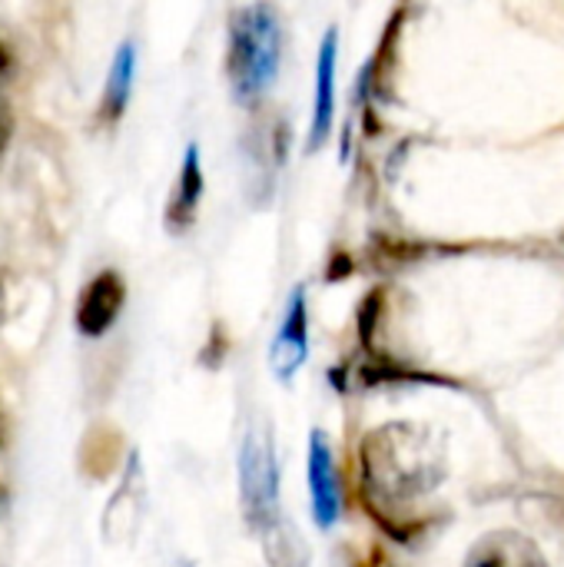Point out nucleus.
<instances>
[{"instance_id": "obj_12", "label": "nucleus", "mask_w": 564, "mask_h": 567, "mask_svg": "<svg viewBox=\"0 0 564 567\" xmlns=\"http://www.w3.org/2000/svg\"><path fill=\"white\" fill-rule=\"evenodd\" d=\"M259 542H263L266 567H312L309 542L299 535V528L286 515Z\"/></svg>"}, {"instance_id": "obj_11", "label": "nucleus", "mask_w": 564, "mask_h": 567, "mask_svg": "<svg viewBox=\"0 0 564 567\" xmlns=\"http://www.w3.org/2000/svg\"><path fill=\"white\" fill-rule=\"evenodd\" d=\"M133 73H136V50H133V43H123L116 50V56H113L110 80H106V90H103V100H100V123L103 126H113L126 113L130 90H133Z\"/></svg>"}, {"instance_id": "obj_13", "label": "nucleus", "mask_w": 564, "mask_h": 567, "mask_svg": "<svg viewBox=\"0 0 564 567\" xmlns=\"http://www.w3.org/2000/svg\"><path fill=\"white\" fill-rule=\"evenodd\" d=\"M382 309H386V289H372L362 302H359V312H356V329H359V339L366 349H372V332L382 319Z\"/></svg>"}, {"instance_id": "obj_9", "label": "nucleus", "mask_w": 564, "mask_h": 567, "mask_svg": "<svg viewBox=\"0 0 564 567\" xmlns=\"http://www.w3.org/2000/svg\"><path fill=\"white\" fill-rule=\"evenodd\" d=\"M203 189H206V176H203V166H199V146L189 143L186 153H183V166H180L173 196H170L166 213H163V223H166V229L173 236L186 233L196 223V209H199Z\"/></svg>"}, {"instance_id": "obj_14", "label": "nucleus", "mask_w": 564, "mask_h": 567, "mask_svg": "<svg viewBox=\"0 0 564 567\" xmlns=\"http://www.w3.org/2000/svg\"><path fill=\"white\" fill-rule=\"evenodd\" d=\"M226 349H229V339H226V329L216 322L213 329H209V339H206V349L199 352V362L206 365V369H219L223 365V355H226Z\"/></svg>"}, {"instance_id": "obj_1", "label": "nucleus", "mask_w": 564, "mask_h": 567, "mask_svg": "<svg viewBox=\"0 0 564 567\" xmlns=\"http://www.w3.org/2000/svg\"><path fill=\"white\" fill-rule=\"evenodd\" d=\"M442 475L445 455L429 429L389 422L362 442V502L369 518L396 542H409L425 528L416 502L432 495Z\"/></svg>"}, {"instance_id": "obj_7", "label": "nucleus", "mask_w": 564, "mask_h": 567, "mask_svg": "<svg viewBox=\"0 0 564 567\" xmlns=\"http://www.w3.org/2000/svg\"><path fill=\"white\" fill-rule=\"evenodd\" d=\"M336 66H339V30L329 27L319 56H316V96H312V123H309V143L306 153H319L322 143L332 133V116H336Z\"/></svg>"}, {"instance_id": "obj_3", "label": "nucleus", "mask_w": 564, "mask_h": 567, "mask_svg": "<svg viewBox=\"0 0 564 567\" xmlns=\"http://www.w3.org/2000/svg\"><path fill=\"white\" fill-rule=\"evenodd\" d=\"M239 505L246 528L263 538L279 518V462H276V439L269 425H253L239 445Z\"/></svg>"}, {"instance_id": "obj_17", "label": "nucleus", "mask_w": 564, "mask_h": 567, "mask_svg": "<svg viewBox=\"0 0 564 567\" xmlns=\"http://www.w3.org/2000/svg\"><path fill=\"white\" fill-rule=\"evenodd\" d=\"M10 66H13V53H10V47H7V40L0 37V80L10 73Z\"/></svg>"}, {"instance_id": "obj_5", "label": "nucleus", "mask_w": 564, "mask_h": 567, "mask_svg": "<svg viewBox=\"0 0 564 567\" xmlns=\"http://www.w3.org/2000/svg\"><path fill=\"white\" fill-rule=\"evenodd\" d=\"M309 498H312V522L329 532L342 518V478L336 468V455L329 439L316 429L309 435Z\"/></svg>"}, {"instance_id": "obj_16", "label": "nucleus", "mask_w": 564, "mask_h": 567, "mask_svg": "<svg viewBox=\"0 0 564 567\" xmlns=\"http://www.w3.org/2000/svg\"><path fill=\"white\" fill-rule=\"evenodd\" d=\"M10 130H13V116H10L7 103L0 100V150L7 146V140H10Z\"/></svg>"}, {"instance_id": "obj_6", "label": "nucleus", "mask_w": 564, "mask_h": 567, "mask_svg": "<svg viewBox=\"0 0 564 567\" xmlns=\"http://www.w3.org/2000/svg\"><path fill=\"white\" fill-rule=\"evenodd\" d=\"M123 302H126V282H123V276L113 272V269L96 272L86 282V289L80 292V302H76V329L86 339H100L103 332L113 329Z\"/></svg>"}, {"instance_id": "obj_2", "label": "nucleus", "mask_w": 564, "mask_h": 567, "mask_svg": "<svg viewBox=\"0 0 564 567\" xmlns=\"http://www.w3.org/2000/svg\"><path fill=\"white\" fill-rule=\"evenodd\" d=\"M283 17L273 3H246L229 10L226 76L239 103H259L283 66Z\"/></svg>"}, {"instance_id": "obj_8", "label": "nucleus", "mask_w": 564, "mask_h": 567, "mask_svg": "<svg viewBox=\"0 0 564 567\" xmlns=\"http://www.w3.org/2000/svg\"><path fill=\"white\" fill-rule=\"evenodd\" d=\"M465 567H548V558L535 538L499 528L472 545V551L465 555Z\"/></svg>"}, {"instance_id": "obj_10", "label": "nucleus", "mask_w": 564, "mask_h": 567, "mask_svg": "<svg viewBox=\"0 0 564 567\" xmlns=\"http://www.w3.org/2000/svg\"><path fill=\"white\" fill-rule=\"evenodd\" d=\"M123 445L126 442H123V432L116 425H110V422L93 425L80 445V472L93 482L110 478L123 462Z\"/></svg>"}, {"instance_id": "obj_4", "label": "nucleus", "mask_w": 564, "mask_h": 567, "mask_svg": "<svg viewBox=\"0 0 564 567\" xmlns=\"http://www.w3.org/2000/svg\"><path fill=\"white\" fill-rule=\"evenodd\" d=\"M309 359V306H306V286H296L286 306V316L279 322L276 339L269 342L266 365L276 382H293L296 372Z\"/></svg>"}, {"instance_id": "obj_15", "label": "nucleus", "mask_w": 564, "mask_h": 567, "mask_svg": "<svg viewBox=\"0 0 564 567\" xmlns=\"http://www.w3.org/2000/svg\"><path fill=\"white\" fill-rule=\"evenodd\" d=\"M342 276H352V259H349L346 252H336V256H332V269L326 272V279L336 282V279H342Z\"/></svg>"}]
</instances>
